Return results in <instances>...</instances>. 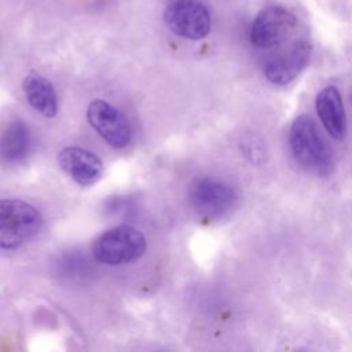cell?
I'll use <instances>...</instances> for the list:
<instances>
[{"label": "cell", "mask_w": 352, "mask_h": 352, "mask_svg": "<svg viewBox=\"0 0 352 352\" xmlns=\"http://www.w3.org/2000/svg\"><path fill=\"white\" fill-rule=\"evenodd\" d=\"M289 143L293 157L302 168L319 176H326L331 172V150L309 116L301 114L293 121Z\"/></svg>", "instance_id": "obj_1"}, {"label": "cell", "mask_w": 352, "mask_h": 352, "mask_svg": "<svg viewBox=\"0 0 352 352\" xmlns=\"http://www.w3.org/2000/svg\"><path fill=\"white\" fill-rule=\"evenodd\" d=\"M146 248V238L138 228L121 224L96 238L92 245V254L102 264L122 265L140 258Z\"/></svg>", "instance_id": "obj_2"}, {"label": "cell", "mask_w": 352, "mask_h": 352, "mask_svg": "<svg viewBox=\"0 0 352 352\" xmlns=\"http://www.w3.org/2000/svg\"><path fill=\"white\" fill-rule=\"evenodd\" d=\"M41 227V214L22 199H0V248L16 249L30 241Z\"/></svg>", "instance_id": "obj_3"}, {"label": "cell", "mask_w": 352, "mask_h": 352, "mask_svg": "<svg viewBox=\"0 0 352 352\" xmlns=\"http://www.w3.org/2000/svg\"><path fill=\"white\" fill-rule=\"evenodd\" d=\"M164 21L173 33L190 40L205 37L212 26L209 10L201 0H169Z\"/></svg>", "instance_id": "obj_4"}, {"label": "cell", "mask_w": 352, "mask_h": 352, "mask_svg": "<svg viewBox=\"0 0 352 352\" xmlns=\"http://www.w3.org/2000/svg\"><path fill=\"white\" fill-rule=\"evenodd\" d=\"M293 12L280 6L263 8L250 28V41L258 48H271L285 41L296 29Z\"/></svg>", "instance_id": "obj_5"}, {"label": "cell", "mask_w": 352, "mask_h": 352, "mask_svg": "<svg viewBox=\"0 0 352 352\" xmlns=\"http://www.w3.org/2000/svg\"><path fill=\"white\" fill-rule=\"evenodd\" d=\"M87 118L91 126L111 147L124 148L129 144L132 131L126 117L106 100H92L87 109Z\"/></svg>", "instance_id": "obj_6"}, {"label": "cell", "mask_w": 352, "mask_h": 352, "mask_svg": "<svg viewBox=\"0 0 352 352\" xmlns=\"http://www.w3.org/2000/svg\"><path fill=\"white\" fill-rule=\"evenodd\" d=\"M191 204L204 216L216 217L230 210L236 199L235 191L223 182L202 177L190 190Z\"/></svg>", "instance_id": "obj_7"}, {"label": "cell", "mask_w": 352, "mask_h": 352, "mask_svg": "<svg viewBox=\"0 0 352 352\" xmlns=\"http://www.w3.org/2000/svg\"><path fill=\"white\" fill-rule=\"evenodd\" d=\"M58 164L77 184L91 186L103 176V162L89 150L67 146L59 151Z\"/></svg>", "instance_id": "obj_8"}, {"label": "cell", "mask_w": 352, "mask_h": 352, "mask_svg": "<svg viewBox=\"0 0 352 352\" xmlns=\"http://www.w3.org/2000/svg\"><path fill=\"white\" fill-rule=\"evenodd\" d=\"M312 47L308 41L293 44L286 52L271 59L264 67L265 78L274 85H287L307 66Z\"/></svg>", "instance_id": "obj_9"}, {"label": "cell", "mask_w": 352, "mask_h": 352, "mask_svg": "<svg viewBox=\"0 0 352 352\" xmlns=\"http://www.w3.org/2000/svg\"><path fill=\"white\" fill-rule=\"evenodd\" d=\"M315 107L324 129L336 139L342 140L346 135V114L340 91L334 85L324 87L315 99Z\"/></svg>", "instance_id": "obj_10"}, {"label": "cell", "mask_w": 352, "mask_h": 352, "mask_svg": "<svg viewBox=\"0 0 352 352\" xmlns=\"http://www.w3.org/2000/svg\"><path fill=\"white\" fill-rule=\"evenodd\" d=\"M22 88L29 104L44 117H55L58 113V98L54 89V85L45 77L38 73H29L23 82Z\"/></svg>", "instance_id": "obj_11"}, {"label": "cell", "mask_w": 352, "mask_h": 352, "mask_svg": "<svg viewBox=\"0 0 352 352\" xmlns=\"http://www.w3.org/2000/svg\"><path fill=\"white\" fill-rule=\"evenodd\" d=\"M29 147V128L22 121L11 122L0 138V157L6 162H18L26 157Z\"/></svg>", "instance_id": "obj_12"}]
</instances>
